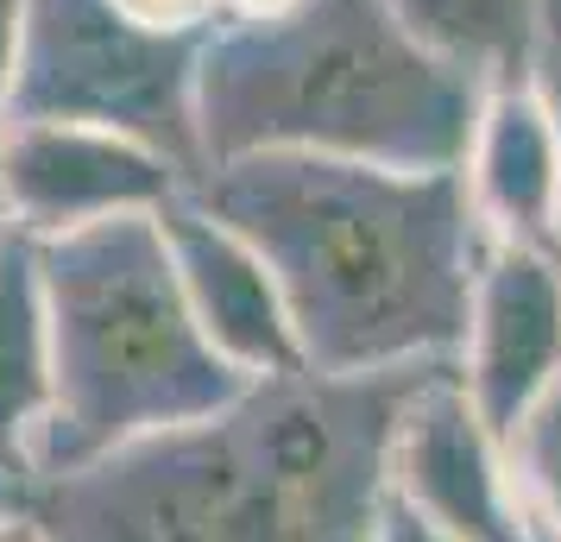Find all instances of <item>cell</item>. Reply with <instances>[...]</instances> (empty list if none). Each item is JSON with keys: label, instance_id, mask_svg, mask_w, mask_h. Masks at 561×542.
<instances>
[{"label": "cell", "instance_id": "12", "mask_svg": "<svg viewBox=\"0 0 561 542\" xmlns=\"http://www.w3.org/2000/svg\"><path fill=\"white\" fill-rule=\"evenodd\" d=\"M416 45L455 64L480 89L524 82L536 38V0H385Z\"/></svg>", "mask_w": 561, "mask_h": 542}, {"label": "cell", "instance_id": "6", "mask_svg": "<svg viewBox=\"0 0 561 542\" xmlns=\"http://www.w3.org/2000/svg\"><path fill=\"white\" fill-rule=\"evenodd\" d=\"M171 152L95 120H0V203L26 240L95 228L114 215H158L190 189Z\"/></svg>", "mask_w": 561, "mask_h": 542}, {"label": "cell", "instance_id": "13", "mask_svg": "<svg viewBox=\"0 0 561 542\" xmlns=\"http://www.w3.org/2000/svg\"><path fill=\"white\" fill-rule=\"evenodd\" d=\"M505 466H511V486H517V505L530 517V530L561 542V372L542 385V397L530 411L511 423Z\"/></svg>", "mask_w": 561, "mask_h": 542}, {"label": "cell", "instance_id": "19", "mask_svg": "<svg viewBox=\"0 0 561 542\" xmlns=\"http://www.w3.org/2000/svg\"><path fill=\"white\" fill-rule=\"evenodd\" d=\"M0 542H45L26 511H0Z\"/></svg>", "mask_w": 561, "mask_h": 542}, {"label": "cell", "instance_id": "10", "mask_svg": "<svg viewBox=\"0 0 561 542\" xmlns=\"http://www.w3.org/2000/svg\"><path fill=\"white\" fill-rule=\"evenodd\" d=\"M460 183L485 240L561 258V139L530 82L480 95Z\"/></svg>", "mask_w": 561, "mask_h": 542}, {"label": "cell", "instance_id": "15", "mask_svg": "<svg viewBox=\"0 0 561 542\" xmlns=\"http://www.w3.org/2000/svg\"><path fill=\"white\" fill-rule=\"evenodd\" d=\"M524 82L536 89V102L549 107L561 139V0H536V38H530V70Z\"/></svg>", "mask_w": 561, "mask_h": 542}, {"label": "cell", "instance_id": "14", "mask_svg": "<svg viewBox=\"0 0 561 542\" xmlns=\"http://www.w3.org/2000/svg\"><path fill=\"white\" fill-rule=\"evenodd\" d=\"M102 7L152 38H203L221 20V0H102Z\"/></svg>", "mask_w": 561, "mask_h": 542}, {"label": "cell", "instance_id": "7", "mask_svg": "<svg viewBox=\"0 0 561 542\" xmlns=\"http://www.w3.org/2000/svg\"><path fill=\"white\" fill-rule=\"evenodd\" d=\"M385 486L455 542H536L511 486L505 441L467 404L455 366H435L410 385L385 454Z\"/></svg>", "mask_w": 561, "mask_h": 542}, {"label": "cell", "instance_id": "1", "mask_svg": "<svg viewBox=\"0 0 561 542\" xmlns=\"http://www.w3.org/2000/svg\"><path fill=\"white\" fill-rule=\"evenodd\" d=\"M410 372L253 379L228 411L38 473L45 542H366Z\"/></svg>", "mask_w": 561, "mask_h": 542}, {"label": "cell", "instance_id": "20", "mask_svg": "<svg viewBox=\"0 0 561 542\" xmlns=\"http://www.w3.org/2000/svg\"><path fill=\"white\" fill-rule=\"evenodd\" d=\"M7 233H13V221H7V203H0V240H7Z\"/></svg>", "mask_w": 561, "mask_h": 542}, {"label": "cell", "instance_id": "16", "mask_svg": "<svg viewBox=\"0 0 561 542\" xmlns=\"http://www.w3.org/2000/svg\"><path fill=\"white\" fill-rule=\"evenodd\" d=\"M366 542H455L448 530H435L423 511H410L404 498H391L385 492V505H379V523H373V537Z\"/></svg>", "mask_w": 561, "mask_h": 542}, {"label": "cell", "instance_id": "3", "mask_svg": "<svg viewBox=\"0 0 561 542\" xmlns=\"http://www.w3.org/2000/svg\"><path fill=\"white\" fill-rule=\"evenodd\" d=\"M480 95L385 0H297L272 20L203 32L190 127L203 171L259 152L460 171Z\"/></svg>", "mask_w": 561, "mask_h": 542}, {"label": "cell", "instance_id": "5", "mask_svg": "<svg viewBox=\"0 0 561 542\" xmlns=\"http://www.w3.org/2000/svg\"><path fill=\"white\" fill-rule=\"evenodd\" d=\"M203 38H152L102 0H20V70L0 120H95L171 152L203 177L190 70Z\"/></svg>", "mask_w": 561, "mask_h": 542}, {"label": "cell", "instance_id": "4", "mask_svg": "<svg viewBox=\"0 0 561 542\" xmlns=\"http://www.w3.org/2000/svg\"><path fill=\"white\" fill-rule=\"evenodd\" d=\"M32 253L51 341V416L38 436V473L203 423L253 385L203 341L158 215H114L32 240Z\"/></svg>", "mask_w": 561, "mask_h": 542}, {"label": "cell", "instance_id": "8", "mask_svg": "<svg viewBox=\"0 0 561 542\" xmlns=\"http://www.w3.org/2000/svg\"><path fill=\"white\" fill-rule=\"evenodd\" d=\"M561 372V258L485 240L467 303L455 379L480 423L505 441L542 385Z\"/></svg>", "mask_w": 561, "mask_h": 542}, {"label": "cell", "instance_id": "2", "mask_svg": "<svg viewBox=\"0 0 561 542\" xmlns=\"http://www.w3.org/2000/svg\"><path fill=\"white\" fill-rule=\"evenodd\" d=\"M272 272L304 372L455 366L485 233L460 171L259 152L190 183Z\"/></svg>", "mask_w": 561, "mask_h": 542}, {"label": "cell", "instance_id": "11", "mask_svg": "<svg viewBox=\"0 0 561 542\" xmlns=\"http://www.w3.org/2000/svg\"><path fill=\"white\" fill-rule=\"evenodd\" d=\"M45 416H51V341L38 303V253L26 233H7L0 240V511H26Z\"/></svg>", "mask_w": 561, "mask_h": 542}, {"label": "cell", "instance_id": "18", "mask_svg": "<svg viewBox=\"0 0 561 542\" xmlns=\"http://www.w3.org/2000/svg\"><path fill=\"white\" fill-rule=\"evenodd\" d=\"M284 7H297V0H221V20H272ZM215 20V26H221Z\"/></svg>", "mask_w": 561, "mask_h": 542}, {"label": "cell", "instance_id": "17", "mask_svg": "<svg viewBox=\"0 0 561 542\" xmlns=\"http://www.w3.org/2000/svg\"><path fill=\"white\" fill-rule=\"evenodd\" d=\"M13 70H20V0H0V114L13 95Z\"/></svg>", "mask_w": 561, "mask_h": 542}, {"label": "cell", "instance_id": "9", "mask_svg": "<svg viewBox=\"0 0 561 542\" xmlns=\"http://www.w3.org/2000/svg\"><path fill=\"white\" fill-rule=\"evenodd\" d=\"M158 233H164L178 290L203 341L240 379L304 372V354H297V335H290V315H284V297L265 272V258L221 215H208L196 203V189H183L158 208Z\"/></svg>", "mask_w": 561, "mask_h": 542}, {"label": "cell", "instance_id": "21", "mask_svg": "<svg viewBox=\"0 0 561 542\" xmlns=\"http://www.w3.org/2000/svg\"><path fill=\"white\" fill-rule=\"evenodd\" d=\"M536 542H549V537H536Z\"/></svg>", "mask_w": 561, "mask_h": 542}]
</instances>
